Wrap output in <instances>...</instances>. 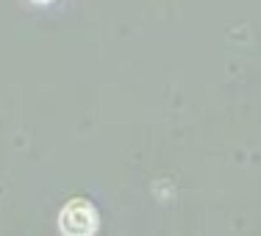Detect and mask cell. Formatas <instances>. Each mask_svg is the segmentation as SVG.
<instances>
[{
	"instance_id": "obj_1",
	"label": "cell",
	"mask_w": 261,
	"mask_h": 236,
	"mask_svg": "<svg viewBox=\"0 0 261 236\" xmlns=\"http://www.w3.org/2000/svg\"><path fill=\"white\" fill-rule=\"evenodd\" d=\"M97 225H100V217H97V208L92 206L89 200L84 197H75L70 200L59 214V228L64 233L72 236H86V233H95Z\"/></svg>"
},
{
	"instance_id": "obj_2",
	"label": "cell",
	"mask_w": 261,
	"mask_h": 236,
	"mask_svg": "<svg viewBox=\"0 0 261 236\" xmlns=\"http://www.w3.org/2000/svg\"><path fill=\"white\" fill-rule=\"evenodd\" d=\"M34 3H50V0H34Z\"/></svg>"
}]
</instances>
